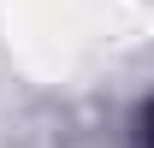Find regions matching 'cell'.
<instances>
[{
  "instance_id": "cell-1",
  "label": "cell",
  "mask_w": 154,
  "mask_h": 148,
  "mask_svg": "<svg viewBox=\"0 0 154 148\" xmlns=\"http://www.w3.org/2000/svg\"><path fill=\"white\" fill-rule=\"evenodd\" d=\"M148 148H154V113H148Z\"/></svg>"
}]
</instances>
